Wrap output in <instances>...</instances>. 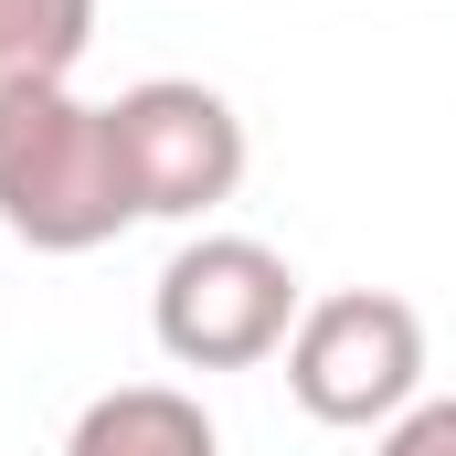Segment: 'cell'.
I'll return each instance as SVG.
<instances>
[{"mask_svg":"<svg viewBox=\"0 0 456 456\" xmlns=\"http://www.w3.org/2000/svg\"><path fill=\"white\" fill-rule=\"evenodd\" d=\"M64 456H213V414L181 382H117L75 414Z\"/></svg>","mask_w":456,"mask_h":456,"instance_id":"obj_5","label":"cell"},{"mask_svg":"<svg viewBox=\"0 0 456 456\" xmlns=\"http://www.w3.org/2000/svg\"><path fill=\"white\" fill-rule=\"evenodd\" d=\"M107 127H117V170H127L138 224H202L213 202L244 191V117L191 75L127 86L107 107Z\"/></svg>","mask_w":456,"mask_h":456,"instance_id":"obj_4","label":"cell"},{"mask_svg":"<svg viewBox=\"0 0 456 456\" xmlns=\"http://www.w3.org/2000/svg\"><path fill=\"white\" fill-rule=\"evenodd\" d=\"M287 393L319 425H393L425 403V319L393 287L308 297L287 330Z\"/></svg>","mask_w":456,"mask_h":456,"instance_id":"obj_3","label":"cell"},{"mask_svg":"<svg viewBox=\"0 0 456 456\" xmlns=\"http://www.w3.org/2000/svg\"><path fill=\"white\" fill-rule=\"evenodd\" d=\"M308 287L276 244L255 233H191L170 265H159V297H149V330L181 371H244V361H276L297 330Z\"/></svg>","mask_w":456,"mask_h":456,"instance_id":"obj_2","label":"cell"},{"mask_svg":"<svg viewBox=\"0 0 456 456\" xmlns=\"http://www.w3.org/2000/svg\"><path fill=\"white\" fill-rule=\"evenodd\" d=\"M86 43H96V0H0V86L75 75Z\"/></svg>","mask_w":456,"mask_h":456,"instance_id":"obj_6","label":"cell"},{"mask_svg":"<svg viewBox=\"0 0 456 456\" xmlns=\"http://www.w3.org/2000/svg\"><path fill=\"white\" fill-rule=\"evenodd\" d=\"M382 456H456V393L414 403V414H393V425H382Z\"/></svg>","mask_w":456,"mask_h":456,"instance_id":"obj_7","label":"cell"},{"mask_svg":"<svg viewBox=\"0 0 456 456\" xmlns=\"http://www.w3.org/2000/svg\"><path fill=\"white\" fill-rule=\"evenodd\" d=\"M0 224L32 255H96L138 224L127 170H117V127L107 107L75 96V75L0 86Z\"/></svg>","mask_w":456,"mask_h":456,"instance_id":"obj_1","label":"cell"}]
</instances>
